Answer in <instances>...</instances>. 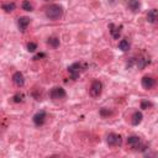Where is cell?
Instances as JSON below:
<instances>
[{
	"label": "cell",
	"mask_w": 158,
	"mask_h": 158,
	"mask_svg": "<svg viewBox=\"0 0 158 158\" xmlns=\"http://www.w3.org/2000/svg\"><path fill=\"white\" fill-rule=\"evenodd\" d=\"M49 96L52 100H61V99H64L67 96V93H65V90L61 87H55L52 88L51 91H49Z\"/></svg>",
	"instance_id": "cell-3"
},
{
	"label": "cell",
	"mask_w": 158,
	"mask_h": 158,
	"mask_svg": "<svg viewBox=\"0 0 158 158\" xmlns=\"http://www.w3.org/2000/svg\"><path fill=\"white\" fill-rule=\"evenodd\" d=\"M141 84H142V87H143L144 89H151V88H153V87H154L156 81H154V79H153L152 77L146 75V77H143V78H142V82H141Z\"/></svg>",
	"instance_id": "cell-8"
},
{
	"label": "cell",
	"mask_w": 158,
	"mask_h": 158,
	"mask_svg": "<svg viewBox=\"0 0 158 158\" xmlns=\"http://www.w3.org/2000/svg\"><path fill=\"white\" fill-rule=\"evenodd\" d=\"M82 71H84V65H83V63H79V62L73 63L72 65H69V67H68L69 75H71L72 79H74V81L79 77V74H81Z\"/></svg>",
	"instance_id": "cell-2"
},
{
	"label": "cell",
	"mask_w": 158,
	"mask_h": 158,
	"mask_svg": "<svg viewBox=\"0 0 158 158\" xmlns=\"http://www.w3.org/2000/svg\"><path fill=\"white\" fill-rule=\"evenodd\" d=\"M151 106H152V103L148 101V100H143V101L141 103V109H148V108H151Z\"/></svg>",
	"instance_id": "cell-21"
},
{
	"label": "cell",
	"mask_w": 158,
	"mask_h": 158,
	"mask_svg": "<svg viewBox=\"0 0 158 158\" xmlns=\"http://www.w3.org/2000/svg\"><path fill=\"white\" fill-rule=\"evenodd\" d=\"M45 120H46V112L45 111H38L32 117V121L36 126H42L45 124Z\"/></svg>",
	"instance_id": "cell-6"
},
{
	"label": "cell",
	"mask_w": 158,
	"mask_h": 158,
	"mask_svg": "<svg viewBox=\"0 0 158 158\" xmlns=\"http://www.w3.org/2000/svg\"><path fill=\"white\" fill-rule=\"evenodd\" d=\"M63 15V8L58 4H53L51 5L47 10H46V16L49 20H58L61 16Z\"/></svg>",
	"instance_id": "cell-1"
},
{
	"label": "cell",
	"mask_w": 158,
	"mask_h": 158,
	"mask_svg": "<svg viewBox=\"0 0 158 158\" xmlns=\"http://www.w3.org/2000/svg\"><path fill=\"white\" fill-rule=\"evenodd\" d=\"M127 6L132 12H137L141 9V3H140V0H128Z\"/></svg>",
	"instance_id": "cell-12"
},
{
	"label": "cell",
	"mask_w": 158,
	"mask_h": 158,
	"mask_svg": "<svg viewBox=\"0 0 158 158\" xmlns=\"http://www.w3.org/2000/svg\"><path fill=\"white\" fill-rule=\"evenodd\" d=\"M118 48H120L122 52H126L130 49V42L127 40H121L120 42H118Z\"/></svg>",
	"instance_id": "cell-16"
},
{
	"label": "cell",
	"mask_w": 158,
	"mask_h": 158,
	"mask_svg": "<svg viewBox=\"0 0 158 158\" xmlns=\"http://www.w3.org/2000/svg\"><path fill=\"white\" fill-rule=\"evenodd\" d=\"M140 142H141L140 137H138V136H135V135L130 136V137L127 138V143H128V146H131L132 148H137V147L140 146Z\"/></svg>",
	"instance_id": "cell-13"
},
{
	"label": "cell",
	"mask_w": 158,
	"mask_h": 158,
	"mask_svg": "<svg viewBox=\"0 0 158 158\" xmlns=\"http://www.w3.org/2000/svg\"><path fill=\"white\" fill-rule=\"evenodd\" d=\"M48 45L52 46L53 48H57L59 46V40L57 37H49L48 38Z\"/></svg>",
	"instance_id": "cell-17"
},
{
	"label": "cell",
	"mask_w": 158,
	"mask_h": 158,
	"mask_svg": "<svg viewBox=\"0 0 158 158\" xmlns=\"http://www.w3.org/2000/svg\"><path fill=\"white\" fill-rule=\"evenodd\" d=\"M101 91H103V84L100 81H94L90 85L89 89V93L93 98H99L101 95Z\"/></svg>",
	"instance_id": "cell-4"
},
{
	"label": "cell",
	"mask_w": 158,
	"mask_h": 158,
	"mask_svg": "<svg viewBox=\"0 0 158 158\" xmlns=\"http://www.w3.org/2000/svg\"><path fill=\"white\" fill-rule=\"evenodd\" d=\"M12 101L14 103H22L24 101V94H21V93L15 94L14 96H12Z\"/></svg>",
	"instance_id": "cell-20"
},
{
	"label": "cell",
	"mask_w": 158,
	"mask_h": 158,
	"mask_svg": "<svg viewBox=\"0 0 158 158\" xmlns=\"http://www.w3.org/2000/svg\"><path fill=\"white\" fill-rule=\"evenodd\" d=\"M142 118H143V115H142V112H140V111H136V112H134V115H132V118H131V122H132V125L137 126V125H140V124H141Z\"/></svg>",
	"instance_id": "cell-14"
},
{
	"label": "cell",
	"mask_w": 158,
	"mask_h": 158,
	"mask_svg": "<svg viewBox=\"0 0 158 158\" xmlns=\"http://www.w3.org/2000/svg\"><path fill=\"white\" fill-rule=\"evenodd\" d=\"M3 10L5 12H11V11H14L15 10V4L14 3H6L3 5Z\"/></svg>",
	"instance_id": "cell-19"
},
{
	"label": "cell",
	"mask_w": 158,
	"mask_h": 158,
	"mask_svg": "<svg viewBox=\"0 0 158 158\" xmlns=\"http://www.w3.org/2000/svg\"><path fill=\"white\" fill-rule=\"evenodd\" d=\"M12 82L16 87H22L25 84V78H24V74L21 72H15L12 74Z\"/></svg>",
	"instance_id": "cell-7"
},
{
	"label": "cell",
	"mask_w": 158,
	"mask_h": 158,
	"mask_svg": "<svg viewBox=\"0 0 158 158\" xmlns=\"http://www.w3.org/2000/svg\"><path fill=\"white\" fill-rule=\"evenodd\" d=\"M147 21L154 24L158 21V9H152L147 12Z\"/></svg>",
	"instance_id": "cell-11"
},
{
	"label": "cell",
	"mask_w": 158,
	"mask_h": 158,
	"mask_svg": "<svg viewBox=\"0 0 158 158\" xmlns=\"http://www.w3.org/2000/svg\"><path fill=\"white\" fill-rule=\"evenodd\" d=\"M106 141H108V144H109V146H112V147L121 146V143H122L121 136L117 135V134H109Z\"/></svg>",
	"instance_id": "cell-5"
},
{
	"label": "cell",
	"mask_w": 158,
	"mask_h": 158,
	"mask_svg": "<svg viewBox=\"0 0 158 158\" xmlns=\"http://www.w3.org/2000/svg\"><path fill=\"white\" fill-rule=\"evenodd\" d=\"M148 63H150V61L147 58H138V59H136V65L138 67V69H143Z\"/></svg>",
	"instance_id": "cell-15"
},
{
	"label": "cell",
	"mask_w": 158,
	"mask_h": 158,
	"mask_svg": "<svg viewBox=\"0 0 158 158\" xmlns=\"http://www.w3.org/2000/svg\"><path fill=\"white\" fill-rule=\"evenodd\" d=\"M100 115L101 116H109V115H111V111L108 110V109H101L100 110Z\"/></svg>",
	"instance_id": "cell-23"
},
{
	"label": "cell",
	"mask_w": 158,
	"mask_h": 158,
	"mask_svg": "<svg viewBox=\"0 0 158 158\" xmlns=\"http://www.w3.org/2000/svg\"><path fill=\"white\" fill-rule=\"evenodd\" d=\"M30 22H31V20H30V17H26V16H22V17H20L19 19V21H17V26H19V29H20V31H25L26 30V27L30 25Z\"/></svg>",
	"instance_id": "cell-10"
},
{
	"label": "cell",
	"mask_w": 158,
	"mask_h": 158,
	"mask_svg": "<svg viewBox=\"0 0 158 158\" xmlns=\"http://www.w3.org/2000/svg\"><path fill=\"white\" fill-rule=\"evenodd\" d=\"M46 57V55L45 53H38V55H36L35 57H33V59L35 61H37V59H40V58H45Z\"/></svg>",
	"instance_id": "cell-24"
},
{
	"label": "cell",
	"mask_w": 158,
	"mask_h": 158,
	"mask_svg": "<svg viewBox=\"0 0 158 158\" xmlns=\"http://www.w3.org/2000/svg\"><path fill=\"white\" fill-rule=\"evenodd\" d=\"M21 8H22L25 11H32V10H33V6H32V4L29 2V0H25V2H22Z\"/></svg>",
	"instance_id": "cell-18"
},
{
	"label": "cell",
	"mask_w": 158,
	"mask_h": 158,
	"mask_svg": "<svg viewBox=\"0 0 158 158\" xmlns=\"http://www.w3.org/2000/svg\"><path fill=\"white\" fill-rule=\"evenodd\" d=\"M36 49H37V45H36L35 42L27 43V51H29V52H35Z\"/></svg>",
	"instance_id": "cell-22"
},
{
	"label": "cell",
	"mask_w": 158,
	"mask_h": 158,
	"mask_svg": "<svg viewBox=\"0 0 158 158\" xmlns=\"http://www.w3.org/2000/svg\"><path fill=\"white\" fill-rule=\"evenodd\" d=\"M109 29H110L111 36L115 40H118V37H120V35H121V26H115L114 24H110L109 25Z\"/></svg>",
	"instance_id": "cell-9"
}]
</instances>
